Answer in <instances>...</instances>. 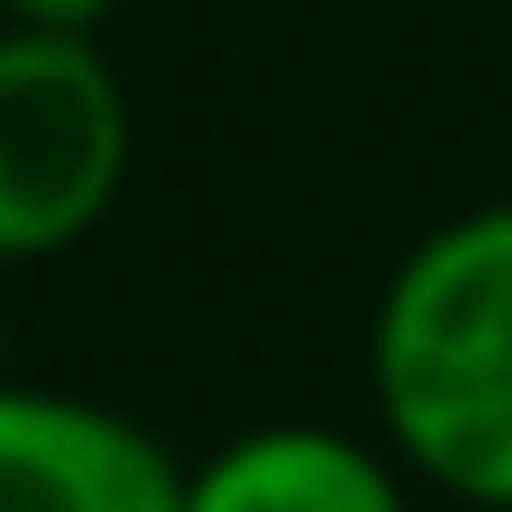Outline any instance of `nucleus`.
Returning <instances> with one entry per match:
<instances>
[{"label":"nucleus","instance_id":"obj_6","mask_svg":"<svg viewBox=\"0 0 512 512\" xmlns=\"http://www.w3.org/2000/svg\"><path fill=\"white\" fill-rule=\"evenodd\" d=\"M0 378H9V306H0Z\"/></svg>","mask_w":512,"mask_h":512},{"label":"nucleus","instance_id":"obj_4","mask_svg":"<svg viewBox=\"0 0 512 512\" xmlns=\"http://www.w3.org/2000/svg\"><path fill=\"white\" fill-rule=\"evenodd\" d=\"M180 512H423V486L378 432L252 423L189 459Z\"/></svg>","mask_w":512,"mask_h":512},{"label":"nucleus","instance_id":"obj_1","mask_svg":"<svg viewBox=\"0 0 512 512\" xmlns=\"http://www.w3.org/2000/svg\"><path fill=\"white\" fill-rule=\"evenodd\" d=\"M369 405L423 495L512 512V198L405 243L369 315Z\"/></svg>","mask_w":512,"mask_h":512},{"label":"nucleus","instance_id":"obj_2","mask_svg":"<svg viewBox=\"0 0 512 512\" xmlns=\"http://www.w3.org/2000/svg\"><path fill=\"white\" fill-rule=\"evenodd\" d=\"M135 171V99L99 36L0 27V270L90 243Z\"/></svg>","mask_w":512,"mask_h":512},{"label":"nucleus","instance_id":"obj_5","mask_svg":"<svg viewBox=\"0 0 512 512\" xmlns=\"http://www.w3.org/2000/svg\"><path fill=\"white\" fill-rule=\"evenodd\" d=\"M117 18V0H0V27H63V36H99Z\"/></svg>","mask_w":512,"mask_h":512},{"label":"nucleus","instance_id":"obj_3","mask_svg":"<svg viewBox=\"0 0 512 512\" xmlns=\"http://www.w3.org/2000/svg\"><path fill=\"white\" fill-rule=\"evenodd\" d=\"M189 459L126 405L0 378V512H180Z\"/></svg>","mask_w":512,"mask_h":512}]
</instances>
